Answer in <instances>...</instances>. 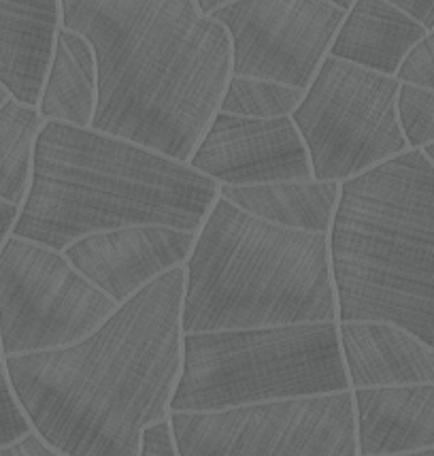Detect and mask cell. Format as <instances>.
<instances>
[{"label":"cell","instance_id":"obj_1","mask_svg":"<svg viewBox=\"0 0 434 456\" xmlns=\"http://www.w3.org/2000/svg\"><path fill=\"white\" fill-rule=\"evenodd\" d=\"M183 288L177 267L77 344L4 358L32 431L68 456H139L143 433L171 416L181 376Z\"/></svg>","mask_w":434,"mask_h":456},{"label":"cell","instance_id":"obj_2","mask_svg":"<svg viewBox=\"0 0 434 456\" xmlns=\"http://www.w3.org/2000/svg\"><path fill=\"white\" fill-rule=\"evenodd\" d=\"M96 56L92 128L188 162L232 75L230 35L197 0H60Z\"/></svg>","mask_w":434,"mask_h":456},{"label":"cell","instance_id":"obj_3","mask_svg":"<svg viewBox=\"0 0 434 456\" xmlns=\"http://www.w3.org/2000/svg\"><path fill=\"white\" fill-rule=\"evenodd\" d=\"M217 199L220 183L188 162L94 128L45 122L11 235L64 252L81 237L126 226L198 232Z\"/></svg>","mask_w":434,"mask_h":456},{"label":"cell","instance_id":"obj_4","mask_svg":"<svg viewBox=\"0 0 434 456\" xmlns=\"http://www.w3.org/2000/svg\"><path fill=\"white\" fill-rule=\"evenodd\" d=\"M328 239L339 322H390L434 347V165L424 151L345 179Z\"/></svg>","mask_w":434,"mask_h":456},{"label":"cell","instance_id":"obj_5","mask_svg":"<svg viewBox=\"0 0 434 456\" xmlns=\"http://www.w3.org/2000/svg\"><path fill=\"white\" fill-rule=\"evenodd\" d=\"M183 269V335L339 322L328 232L270 224L220 197Z\"/></svg>","mask_w":434,"mask_h":456},{"label":"cell","instance_id":"obj_6","mask_svg":"<svg viewBox=\"0 0 434 456\" xmlns=\"http://www.w3.org/2000/svg\"><path fill=\"white\" fill-rule=\"evenodd\" d=\"M345 390L351 387L339 322L188 333L171 411H221Z\"/></svg>","mask_w":434,"mask_h":456},{"label":"cell","instance_id":"obj_7","mask_svg":"<svg viewBox=\"0 0 434 456\" xmlns=\"http://www.w3.org/2000/svg\"><path fill=\"white\" fill-rule=\"evenodd\" d=\"M398 90L394 75L326 56L292 113L313 177L343 183L409 150L398 122Z\"/></svg>","mask_w":434,"mask_h":456},{"label":"cell","instance_id":"obj_8","mask_svg":"<svg viewBox=\"0 0 434 456\" xmlns=\"http://www.w3.org/2000/svg\"><path fill=\"white\" fill-rule=\"evenodd\" d=\"M117 303L85 280L64 252L11 235L0 249V346L20 356L88 338Z\"/></svg>","mask_w":434,"mask_h":456},{"label":"cell","instance_id":"obj_9","mask_svg":"<svg viewBox=\"0 0 434 456\" xmlns=\"http://www.w3.org/2000/svg\"><path fill=\"white\" fill-rule=\"evenodd\" d=\"M179 456H360L351 390L221 411H171Z\"/></svg>","mask_w":434,"mask_h":456},{"label":"cell","instance_id":"obj_10","mask_svg":"<svg viewBox=\"0 0 434 456\" xmlns=\"http://www.w3.org/2000/svg\"><path fill=\"white\" fill-rule=\"evenodd\" d=\"M345 13L326 0H235L211 18L230 35L232 75L307 90Z\"/></svg>","mask_w":434,"mask_h":456},{"label":"cell","instance_id":"obj_11","mask_svg":"<svg viewBox=\"0 0 434 456\" xmlns=\"http://www.w3.org/2000/svg\"><path fill=\"white\" fill-rule=\"evenodd\" d=\"M188 165L220 186L313 177L305 141L292 118L258 119L217 111Z\"/></svg>","mask_w":434,"mask_h":456},{"label":"cell","instance_id":"obj_12","mask_svg":"<svg viewBox=\"0 0 434 456\" xmlns=\"http://www.w3.org/2000/svg\"><path fill=\"white\" fill-rule=\"evenodd\" d=\"M198 232L171 226H126L81 237L64 249L68 263L122 305L168 271L183 267Z\"/></svg>","mask_w":434,"mask_h":456},{"label":"cell","instance_id":"obj_13","mask_svg":"<svg viewBox=\"0 0 434 456\" xmlns=\"http://www.w3.org/2000/svg\"><path fill=\"white\" fill-rule=\"evenodd\" d=\"M360 456H406L434 448V384L351 390Z\"/></svg>","mask_w":434,"mask_h":456},{"label":"cell","instance_id":"obj_14","mask_svg":"<svg viewBox=\"0 0 434 456\" xmlns=\"http://www.w3.org/2000/svg\"><path fill=\"white\" fill-rule=\"evenodd\" d=\"M351 390L434 384V347L390 322H339Z\"/></svg>","mask_w":434,"mask_h":456},{"label":"cell","instance_id":"obj_15","mask_svg":"<svg viewBox=\"0 0 434 456\" xmlns=\"http://www.w3.org/2000/svg\"><path fill=\"white\" fill-rule=\"evenodd\" d=\"M60 26V0H0V84L15 101L39 107Z\"/></svg>","mask_w":434,"mask_h":456},{"label":"cell","instance_id":"obj_16","mask_svg":"<svg viewBox=\"0 0 434 456\" xmlns=\"http://www.w3.org/2000/svg\"><path fill=\"white\" fill-rule=\"evenodd\" d=\"M426 35L424 26L385 0H356L345 13L328 56L396 77Z\"/></svg>","mask_w":434,"mask_h":456},{"label":"cell","instance_id":"obj_17","mask_svg":"<svg viewBox=\"0 0 434 456\" xmlns=\"http://www.w3.org/2000/svg\"><path fill=\"white\" fill-rule=\"evenodd\" d=\"M220 197L270 224L330 232L341 199V183L311 177L260 186H220Z\"/></svg>","mask_w":434,"mask_h":456},{"label":"cell","instance_id":"obj_18","mask_svg":"<svg viewBox=\"0 0 434 456\" xmlns=\"http://www.w3.org/2000/svg\"><path fill=\"white\" fill-rule=\"evenodd\" d=\"M96 90H99V73H96L94 50L77 32L60 26L45 86L41 92L39 113L45 122L92 128Z\"/></svg>","mask_w":434,"mask_h":456},{"label":"cell","instance_id":"obj_19","mask_svg":"<svg viewBox=\"0 0 434 456\" xmlns=\"http://www.w3.org/2000/svg\"><path fill=\"white\" fill-rule=\"evenodd\" d=\"M45 119L39 107L24 105L9 96L0 105V199L24 205L32 182L35 148Z\"/></svg>","mask_w":434,"mask_h":456},{"label":"cell","instance_id":"obj_20","mask_svg":"<svg viewBox=\"0 0 434 456\" xmlns=\"http://www.w3.org/2000/svg\"><path fill=\"white\" fill-rule=\"evenodd\" d=\"M305 92L279 81L230 75L220 101V111L258 119L292 118V113L305 99Z\"/></svg>","mask_w":434,"mask_h":456},{"label":"cell","instance_id":"obj_21","mask_svg":"<svg viewBox=\"0 0 434 456\" xmlns=\"http://www.w3.org/2000/svg\"><path fill=\"white\" fill-rule=\"evenodd\" d=\"M396 107L409 150H424L434 143V90L400 81Z\"/></svg>","mask_w":434,"mask_h":456},{"label":"cell","instance_id":"obj_22","mask_svg":"<svg viewBox=\"0 0 434 456\" xmlns=\"http://www.w3.org/2000/svg\"><path fill=\"white\" fill-rule=\"evenodd\" d=\"M28 433H32L30 420L15 399L7 373H0V448L20 442Z\"/></svg>","mask_w":434,"mask_h":456},{"label":"cell","instance_id":"obj_23","mask_svg":"<svg viewBox=\"0 0 434 456\" xmlns=\"http://www.w3.org/2000/svg\"><path fill=\"white\" fill-rule=\"evenodd\" d=\"M403 84L422 86V88L434 90V32H428L426 39L414 47V52L396 75Z\"/></svg>","mask_w":434,"mask_h":456},{"label":"cell","instance_id":"obj_24","mask_svg":"<svg viewBox=\"0 0 434 456\" xmlns=\"http://www.w3.org/2000/svg\"><path fill=\"white\" fill-rule=\"evenodd\" d=\"M139 456H179L173 439L171 422H160V425L149 427L141 439Z\"/></svg>","mask_w":434,"mask_h":456},{"label":"cell","instance_id":"obj_25","mask_svg":"<svg viewBox=\"0 0 434 456\" xmlns=\"http://www.w3.org/2000/svg\"><path fill=\"white\" fill-rule=\"evenodd\" d=\"M0 456H68V454L52 448L45 439H41L35 431H32L26 437H21L20 442L0 448Z\"/></svg>","mask_w":434,"mask_h":456},{"label":"cell","instance_id":"obj_26","mask_svg":"<svg viewBox=\"0 0 434 456\" xmlns=\"http://www.w3.org/2000/svg\"><path fill=\"white\" fill-rule=\"evenodd\" d=\"M400 11H405L409 18L422 24L428 32H434V0H385Z\"/></svg>","mask_w":434,"mask_h":456},{"label":"cell","instance_id":"obj_27","mask_svg":"<svg viewBox=\"0 0 434 456\" xmlns=\"http://www.w3.org/2000/svg\"><path fill=\"white\" fill-rule=\"evenodd\" d=\"M20 216V208L18 205H11L7 200L0 199V249H3L4 241L11 237L13 232L15 222H18Z\"/></svg>","mask_w":434,"mask_h":456},{"label":"cell","instance_id":"obj_28","mask_svg":"<svg viewBox=\"0 0 434 456\" xmlns=\"http://www.w3.org/2000/svg\"><path fill=\"white\" fill-rule=\"evenodd\" d=\"M230 3H235V0H197L200 13H205V15H211L213 11L226 7V4H230Z\"/></svg>","mask_w":434,"mask_h":456},{"label":"cell","instance_id":"obj_29","mask_svg":"<svg viewBox=\"0 0 434 456\" xmlns=\"http://www.w3.org/2000/svg\"><path fill=\"white\" fill-rule=\"evenodd\" d=\"M326 3L334 4V7H339V9H343V11H350L351 7H354L356 0H326Z\"/></svg>","mask_w":434,"mask_h":456},{"label":"cell","instance_id":"obj_30","mask_svg":"<svg viewBox=\"0 0 434 456\" xmlns=\"http://www.w3.org/2000/svg\"><path fill=\"white\" fill-rule=\"evenodd\" d=\"M422 151H424V154L428 156V160H430V162H432V165H434V143H430V145H426V148H424V150H422Z\"/></svg>","mask_w":434,"mask_h":456},{"label":"cell","instance_id":"obj_31","mask_svg":"<svg viewBox=\"0 0 434 456\" xmlns=\"http://www.w3.org/2000/svg\"><path fill=\"white\" fill-rule=\"evenodd\" d=\"M9 96H11V94H9V92H7V88H4V86H3V84H0V105H3V102H4V101H7V99H9Z\"/></svg>","mask_w":434,"mask_h":456},{"label":"cell","instance_id":"obj_32","mask_svg":"<svg viewBox=\"0 0 434 456\" xmlns=\"http://www.w3.org/2000/svg\"><path fill=\"white\" fill-rule=\"evenodd\" d=\"M406 456H434V448H432V450H424V452H415V454H406Z\"/></svg>","mask_w":434,"mask_h":456},{"label":"cell","instance_id":"obj_33","mask_svg":"<svg viewBox=\"0 0 434 456\" xmlns=\"http://www.w3.org/2000/svg\"><path fill=\"white\" fill-rule=\"evenodd\" d=\"M0 373H4V354H3V346H0Z\"/></svg>","mask_w":434,"mask_h":456}]
</instances>
